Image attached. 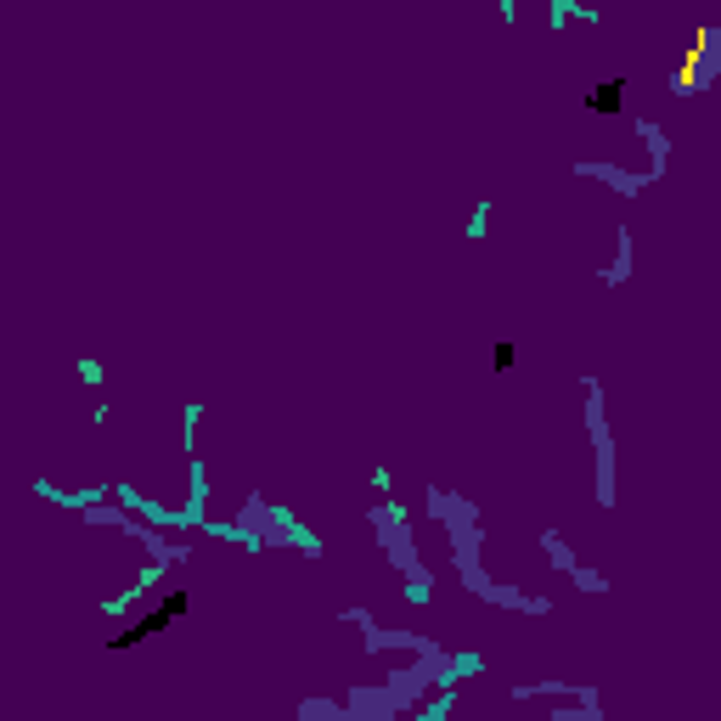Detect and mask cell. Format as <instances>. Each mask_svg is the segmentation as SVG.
Returning a JSON list of instances; mask_svg holds the SVG:
<instances>
[{
    "instance_id": "obj_1",
    "label": "cell",
    "mask_w": 721,
    "mask_h": 721,
    "mask_svg": "<svg viewBox=\"0 0 721 721\" xmlns=\"http://www.w3.org/2000/svg\"><path fill=\"white\" fill-rule=\"evenodd\" d=\"M620 102H626V85H620V79H603L592 96H586V108L603 113V119H609V113H620Z\"/></svg>"
}]
</instances>
